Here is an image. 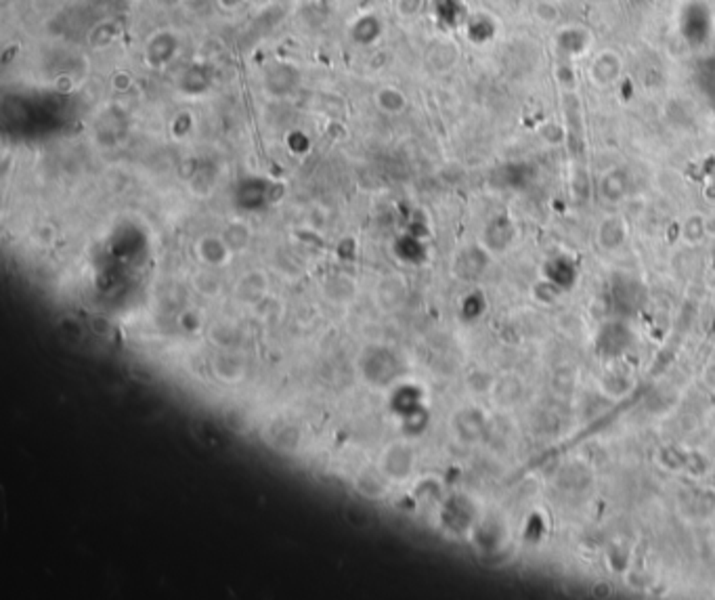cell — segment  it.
<instances>
[{"label":"cell","mask_w":715,"mask_h":600,"mask_svg":"<svg viewBox=\"0 0 715 600\" xmlns=\"http://www.w3.org/2000/svg\"><path fill=\"white\" fill-rule=\"evenodd\" d=\"M619 69H621V59L617 57V53L602 51L590 67V78H592L594 85L606 87V85L615 82V78L619 76Z\"/></svg>","instance_id":"obj_1"},{"label":"cell","mask_w":715,"mask_h":600,"mask_svg":"<svg viewBox=\"0 0 715 600\" xmlns=\"http://www.w3.org/2000/svg\"><path fill=\"white\" fill-rule=\"evenodd\" d=\"M537 17H539L541 21H545V23H552V21L558 19V11H556L550 3H543V5L537 7Z\"/></svg>","instance_id":"obj_2"}]
</instances>
